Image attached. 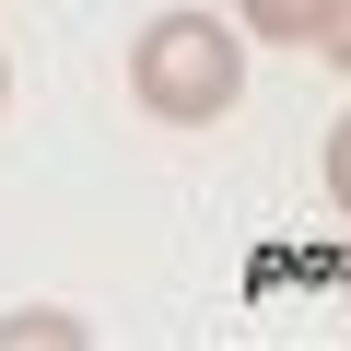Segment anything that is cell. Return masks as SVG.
Wrapping results in <instances>:
<instances>
[{"label":"cell","instance_id":"obj_2","mask_svg":"<svg viewBox=\"0 0 351 351\" xmlns=\"http://www.w3.org/2000/svg\"><path fill=\"white\" fill-rule=\"evenodd\" d=\"M339 24V0H234V36H258V47H316Z\"/></svg>","mask_w":351,"mask_h":351},{"label":"cell","instance_id":"obj_4","mask_svg":"<svg viewBox=\"0 0 351 351\" xmlns=\"http://www.w3.org/2000/svg\"><path fill=\"white\" fill-rule=\"evenodd\" d=\"M328 211H339V223H351V106H339V117H328Z\"/></svg>","mask_w":351,"mask_h":351},{"label":"cell","instance_id":"obj_3","mask_svg":"<svg viewBox=\"0 0 351 351\" xmlns=\"http://www.w3.org/2000/svg\"><path fill=\"white\" fill-rule=\"evenodd\" d=\"M0 351H82V316H59V304H24V316H0Z\"/></svg>","mask_w":351,"mask_h":351},{"label":"cell","instance_id":"obj_5","mask_svg":"<svg viewBox=\"0 0 351 351\" xmlns=\"http://www.w3.org/2000/svg\"><path fill=\"white\" fill-rule=\"evenodd\" d=\"M316 47H328V59H339V71H351V0H339V24H328V36H316Z\"/></svg>","mask_w":351,"mask_h":351},{"label":"cell","instance_id":"obj_1","mask_svg":"<svg viewBox=\"0 0 351 351\" xmlns=\"http://www.w3.org/2000/svg\"><path fill=\"white\" fill-rule=\"evenodd\" d=\"M129 106L152 129H211L246 106V36L234 12H152L129 36Z\"/></svg>","mask_w":351,"mask_h":351},{"label":"cell","instance_id":"obj_6","mask_svg":"<svg viewBox=\"0 0 351 351\" xmlns=\"http://www.w3.org/2000/svg\"><path fill=\"white\" fill-rule=\"evenodd\" d=\"M0 106H12V59H0Z\"/></svg>","mask_w":351,"mask_h":351}]
</instances>
